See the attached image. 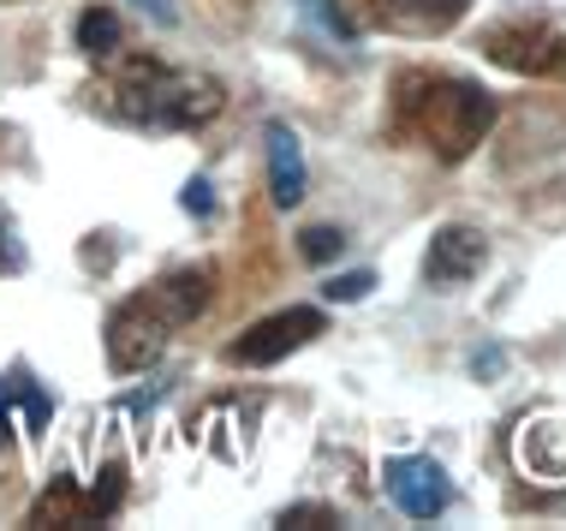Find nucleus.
Listing matches in <instances>:
<instances>
[{"label": "nucleus", "instance_id": "ddd939ff", "mask_svg": "<svg viewBox=\"0 0 566 531\" xmlns=\"http://www.w3.org/2000/svg\"><path fill=\"white\" fill-rule=\"evenodd\" d=\"M340 246H346L340 227H304V257H311V263H334Z\"/></svg>", "mask_w": 566, "mask_h": 531}, {"label": "nucleus", "instance_id": "9b49d317", "mask_svg": "<svg viewBox=\"0 0 566 531\" xmlns=\"http://www.w3.org/2000/svg\"><path fill=\"white\" fill-rule=\"evenodd\" d=\"M471 0H381V19L406 24V30H448L465 19Z\"/></svg>", "mask_w": 566, "mask_h": 531}, {"label": "nucleus", "instance_id": "2eb2a0df", "mask_svg": "<svg viewBox=\"0 0 566 531\" xmlns=\"http://www.w3.org/2000/svg\"><path fill=\"white\" fill-rule=\"evenodd\" d=\"M179 204H186V216H216V197H209V179H191V186L179 191Z\"/></svg>", "mask_w": 566, "mask_h": 531}, {"label": "nucleus", "instance_id": "0eeeda50", "mask_svg": "<svg viewBox=\"0 0 566 531\" xmlns=\"http://www.w3.org/2000/svg\"><path fill=\"white\" fill-rule=\"evenodd\" d=\"M483 257H489V239L478 227H441L430 239V257H423V281L430 287H465L483 269Z\"/></svg>", "mask_w": 566, "mask_h": 531}, {"label": "nucleus", "instance_id": "f03ea898", "mask_svg": "<svg viewBox=\"0 0 566 531\" xmlns=\"http://www.w3.org/2000/svg\"><path fill=\"white\" fill-rule=\"evenodd\" d=\"M209 305V269H179V275L156 281L149 293L126 299L108 316V364L114 371H149L161 358L167 335L179 323H191Z\"/></svg>", "mask_w": 566, "mask_h": 531}, {"label": "nucleus", "instance_id": "6e6552de", "mask_svg": "<svg viewBox=\"0 0 566 531\" xmlns=\"http://www.w3.org/2000/svg\"><path fill=\"white\" fill-rule=\"evenodd\" d=\"M518 466L543 483H566V430L560 424H525V436H518Z\"/></svg>", "mask_w": 566, "mask_h": 531}, {"label": "nucleus", "instance_id": "423d86ee", "mask_svg": "<svg viewBox=\"0 0 566 531\" xmlns=\"http://www.w3.org/2000/svg\"><path fill=\"white\" fill-rule=\"evenodd\" d=\"M560 54H566V42L548 24L513 19V24L489 30V60H495V66H507V72H548Z\"/></svg>", "mask_w": 566, "mask_h": 531}, {"label": "nucleus", "instance_id": "4468645a", "mask_svg": "<svg viewBox=\"0 0 566 531\" xmlns=\"http://www.w3.org/2000/svg\"><path fill=\"white\" fill-rule=\"evenodd\" d=\"M370 287H376V275H370V269H352V275H334V281L323 287V293L334 299V305H358V299L370 293Z\"/></svg>", "mask_w": 566, "mask_h": 531}, {"label": "nucleus", "instance_id": "1a4fd4ad", "mask_svg": "<svg viewBox=\"0 0 566 531\" xmlns=\"http://www.w3.org/2000/svg\"><path fill=\"white\" fill-rule=\"evenodd\" d=\"M269 191L281 209H293L304 197V149L286 126H269Z\"/></svg>", "mask_w": 566, "mask_h": 531}, {"label": "nucleus", "instance_id": "6ab92c4d", "mask_svg": "<svg viewBox=\"0 0 566 531\" xmlns=\"http://www.w3.org/2000/svg\"><path fill=\"white\" fill-rule=\"evenodd\" d=\"M501 364H507V358H501V353H495V346H489V353H478V358H471V371H478V376H495V371H501Z\"/></svg>", "mask_w": 566, "mask_h": 531}, {"label": "nucleus", "instance_id": "f3484780", "mask_svg": "<svg viewBox=\"0 0 566 531\" xmlns=\"http://www.w3.org/2000/svg\"><path fill=\"white\" fill-rule=\"evenodd\" d=\"M281 525H334V513L328 508H286Z\"/></svg>", "mask_w": 566, "mask_h": 531}, {"label": "nucleus", "instance_id": "f8f14e48", "mask_svg": "<svg viewBox=\"0 0 566 531\" xmlns=\"http://www.w3.org/2000/svg\"><path fill=\"white\" fill-rule=\"evenodd\" d=\"M78 49L90 54V60H108L114 49H119V19L108 7H90L84 19H78Z\"/></svg>", "mask_w": 566, "mask_h": 531}, {"label": "nucleus", "instance_id": "dca6fc26", "mask_svg": "<svg viewBox=\"0 0 566 531\" xmlns=\"http://www.w3.org/2000/svg\"><path fill=\"white\" fill-rule=\"evenodd\" d=\"M7 269H24V251L12 246V221L0 216V275H7Z\"/></svg>", "mask_w": 566, "mask_h": 531}, {"label": "nucleus", "instance_id": "20e7f679", "mask_svg": "<svg viewBox=\"0 0 566 531\" xmlns=\"http://www.w3.org/2000/svg\"><path fill=\"white\" fill-rule=\"evenodd\" d=\"M323 311H311V305H298V311H274V316H263L256 329H244V335L227 346V358L233 364H274V358H286V353H298L304 341H316L323 335Z\"/></svg>", "mask_w": 566, "mask_h": 531}, {"label": "nucleus", "instance_id": "9d476101", "mask_svg": "<svg viewBox=\"0 0 566 531\" xmlns=\"http://www.w3.org/2000/svg\"><path fill=\"white\" fill-rule=\"evenodd\" d=\"M12 413H24L30 430H42V424L54 418V400L42 394L36 383H30V371H12V376H0V436H7V424Z\"/></svg>", "mask_w": 566, "mask_h": 531}, {"label": "nucleus", "instance_id": "39448f33", "mask_svg": "<svg viewBox=\"0 0 566 531\" xmlns=\"http://www.w3.org/2000/svg\"><path fill=\"white\" fill-rule=\"evenodd\" d=\"M381 483H388V496L400 502V513H411V520H436V513H448V502H453V483L436 460H388L381 466Z\"/></svg>", "mask_w": 566, "mask_h": 531}, {"label": "nucleus", "instance_id": "7ed1b4c3", "mask_svg": "<svg viewBox=\"0 0 566 531\" xmlns=\"http://www.w3.org/2000/svg\"><path fill=\"white\" fill-rule=\"evenodd\" d=\"M114 114L132 119V126L186 132L221 114V84L197 79V72H174L161 60H132L114 84Z\"/></svg>", "mask_w": 566, "mask_h": 531}, {"label": "nucleus", "instance_id": "f257e3e1", "mask_svg": "<svg viewBox=\"0 0 566 531\" xmlns=\"http://www.w3.org/2000/svg\"><path fill=\"white\" fill-rule=\"evenodd\" d=\"M394 126L418 138L441 162H465L495 126V96H483L465 79H436V72H411L400 79V102H394Z\"/></svg>", "mask_w": 566, "mask_h": 531}, {"label": "nucleus", "instance_id": "a211bd4d", "mask_svg": "<svg viewBox=\"0 0 566 531\" xmlns=\"http://www.w3.org/2000/svg\"><path fill=\"white\" fill-rule=\"evenodd\" d=\"M137 7H144L156 24H174V19H179V12H174V0H137Z\"/></svg>", "mask_w": 566, "mask_h": 531}]
</instances>
